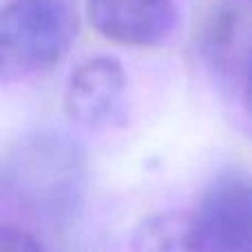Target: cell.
<instances>
[{
    "label": "cell",
    "mask_w": 252,
    "mask_h": 252,
    "mask_svg": "<svg viewBox=\"0 0 252 252\" xmlns=\"http://www.w3.org/2000/svg\"><path fill=\"white\" fill-rule=\"evenodd\" d=\"M75 33L78 20L66 0H9L0 13V78L22 82L51 71Z\"/></svg>",
    "instance_id": "cell-1"
},
{
    "label": "cell",
    "mask_w": 252,
    "mask_h": 252,
    "mask_svg": "<svg viewBox=\"0 0 252 252\" xmlns=\"http://www.w3.org/2000/svg\"><path fill=\"white\" fill-rule=\"evenodd\" d=\"M186 252H252V175L223 170L188 213Z\"/></svg>",
    "instance_id": "cell-2"
},
{
    "label": "cell",
    "mask_w": 252,
    "mask_h": 252,
    "mask_svg": "<svg viewBox=\"0 0 252 252\" xmlns=\"http://www.w3.org/2000/svg\"><path fill=\"white\" fill-rule=\"evenodd\" d=\"M4 166V190L16 188L27 204L47 210H69L75 201L80 155L73 144L58 137L29 139Z\"/></svg>",
    "instance_id": "cell-3"
},
{
    "label": "cell",
    "mask_w": 252,
    "mask_h": 252,
    "mask_svg": "<svg viewBox=\"0 0 252 252\" xmlns=\"http://www.w3.org/2000/svg\"><path fill=\"white\" fill-rule=\"evenodd\" d=\"M64 113L91 130L120 128L128 115V78L118 58L95 56L75 66L62 95Z\"/></svg>",
    "instance_id": "cell-4"
},
{
    "label": "cell",
    "mask_w": 252,
    "mask_h": 252,
    "mask_svg": "<svg viewBox=\"0 0 252 252\" xmlns=\"http://www.w3.org/2000/svg\"><path fill=\"white\" fill-rule=\"evenodd\" d=\"M87 13L102 38L124 47H159L179 18L175 0H87Z\"/></svg>",
    "instance_id": "cell-5"
},
{
    "label": "cell",
    "mask_w": 252,
    "mask_h": 252,
    "mask_svg": "<svg viewBox=\"0 0 252 252\" xmlns=\"http://www.w3.org/2000/svg\"><path fill=\"white\" fill-rule=\"evenodd\" d=\"M188 213H164L144 219L133 235L135 252H186Z\"/></svg>",
    "instance_id": "cell-6"
},
{
    "label": "cell",
    "mask_w": 252,
    "mask_h": 252,
    "mask_svg": "<svg viewBox=\"0 0 252 252\" xmlns=\"http://www.w3.org/2000/svg\"><path fill=\"white\" fill-rule=\"evenodd\" d=\"M0 252H44V248L22 228L2 226V230H0Z\"/></svg>",
    "instance_id": "cell-7"
},
{
    "label": "cell",
    "mask_w": 252,
    "mask_h": 252,
    "mask_svg": "<svg viewBox=\"0 0 252 252\" xmlns=\"http://www.w3.org/2000/svg\"><path fill=\"white\" fill-rule=\"evenodd\" d=\"M244 109L246 115L250 118L252 122V58H250V64L246 66V78H244Z\"/></svg>",
    "instance_id": "cell-8"
},
{
    "label": "cell",
    "mask_w": 252,
    "mask_h": 252,
    "mask_svg": "<svg viewBox=\"0 0 252 252\" xmlns=\"http://www.w3.org/2000/svg\"><path fill=\"white\" fill-rule=\"evenodd\" d=\"M246 2H250V4H252V0H246Z\"/></svg>",
    "instance_id": "cell-9"
}]
</instances>
